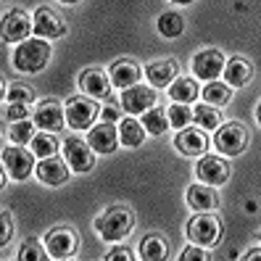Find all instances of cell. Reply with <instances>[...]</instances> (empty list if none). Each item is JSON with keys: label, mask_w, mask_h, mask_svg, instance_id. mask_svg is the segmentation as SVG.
Returning a JSON list of instances; mask_svg holds the SVG:
<instances>
[{"label": "cell", "mask_w": 261, "mask_h": 261, "mask_svg": "<svg viewBox=\"0 0 261 261\" xmlns=\"http://www.w3.org/2000/svg\"><path fill=\"white\" fill-rule=\"evenodd\" d=\"M135 227V217L129 208L114 206L95 219V229L103 240H124Z\"/></svg>", "instance_id": "1"}, {"label": "cell", "mask_w": 261, "mask_h": 261, "mask_svg": "<svg viewBox=\"0 0 261 261\" xmlns=\"http://www.w3.org/2000/svg\"><path fill=\"white\" fill-rule=\"evenodd\" d=\"M50 61V45L35 37V40H24L16 50H13V66L19 71L35 74L40 69H45V64Z\"/></svg>", "instance_id": "2"}, {"label": "cell", "mask_w": 261, "mask_h": 261, "mask_svg": "<svg viewBox=\"0 0 261 261\" xmlns=\"http://www.w3.org/2000/svg\"><path fill=\"white\" fill-rule=\"evenodd\" d=\"M188 238L190 243H195L198 248H203V245H217L222 240V222L217 217H211V214H198L188 222Z\"/></svg>", "instance_id": "3"}, {"label": "cell", "mask_w": 261, "mask_h": 261, "mask_svg": "<svg viewBox=\"0 0 261 261\" xmlns=\"http://www.w3.org/2000/svg\"><path fill=\"white\" fill-rule=\"evenodd\" d=\"M214 145H217V150L222 153V156H238V153H243L245 145H248V132H245L240 124H235V121H229V124L217 129Z\"/></svg>", "instance_id": "4"}, {"label": "cell", "mask_w": 261, "mask_h": 261, "mask_svg": "<svg viewBox=\"0 0 261 261\" xmlns=\"http://www.w3.org/2000/svg\"><path fill=\"white\" fill-rule=\"evenodd\" d=\"M76 245H80L76 232L69 227H56L48 232V238H45V251H48V256H53L56 261L58 258H71L76 253Z\"/></svg>", "instance_id": "5"}, {"label": "cell", "mask_w": 261, "mask_h": 261, "mask_svg": "<svg viewBox=\"0 0 261 261\" xmlns=\"http://www.w3.org/2000/svg\"><path fill=\"white\" fill-rule=\"evenodd\" d=\"M98 114H100L98 106L93 100H87V98H71L66 103V111H64L66 124L71 129H87V127H93V121H95Z\"/></svg>", "instance_id": "6"}, {"label": "cell", "mask_w": 261, "mask_h": 261, "mask_svg": "<svg viewBox=\"0 0 261 261\" xmlns=\"http://www.w3.org/2000/svg\"><path fill=\"white\" fill-rule=\"evenodd\" d=\"M29 32H32V21H29V16L24 11H11L0 21V40L3 42H19L21 45L29 37Z\"/></svg>", "instance_id": "7"}, {"label": "cell", "mask_w": 261, "mask_h": 261, "mask_svg": "<svg viewBox=\"0 0 261 261\" xmlns=\"http://www.w3.org/2000/svg\"><path fill=\"white\" fill-rule=\"evenodd\" d=\"M64 156H66V166L74 169V172H90L95 164L93 150H90V145L85 140H80V137H69L64 143Z\"/></svg>", "instance_id": "8"}, {"label": "cell", "mask_w": 261, "mask_h": 261, "mask_svg": "<svg viewBox=\"0 0 261 261\" xmlns=\"http://www.w3.org/2000/svg\"><path fill=\"white\" fill-rule=\"evenodd\" d=\"M32 32H37L40 40H56L66 35V24L61 21V16L50 8H37L35 11V21H32Z\"/></svg>", "instance_id": "9"}, {"label": "cell", "mask_w": 261, "mask_h": 261, "mask_svg": "<svg viewBox=\"0 0 261 261\" xmlns=\"http://www.w3.org/2000/svg\"><path fill=\"white\" fill-rule=\"evenodd\" d=\"M224 69V56L222 50L217 48H208V50H201L193 61V71L198 80H206V82H217V76L222 74Z\"/></svg>", "instance_id": "10"}, {"label": "cell", "mask_w": 261, "mask_h": 261, "mask_svg": "<svg viewBox=\"0 0 261 261\" xmlns=\"http://www.w3.org/2000/svg\"><path fill=\"white\" fill-rule=\"evenodd\" d=\"M3 164H6L8 177H13V179L21 182V179L29 177V172H32L35 156H32V153H27L24 148H19V145H11V148L3 150Z\"/></svg>", "instance_id": "11"}, {"label": "cell", "mask_w": 261, "mask_h": 261, "mask_svg": "<svg viewBox=\"0 0 261 261\" xmlns=\"http://www.w3.org/2000/svg\"><path fill=\"white\" fill-rule=\"evenodd\" d=\"M121 106H124L127 114H145L156 106V93H153L150 87L135 85V87L121 93Z\"/></svg>", "instance_id": "12"}, {"label": "cell", "mask_w": 261, "mask_h": 261, "mask_svg": "<svg viewBox=\"0 0 261 261\" xmlns=\"http://www.w3.org/2000/svg\"><path fill=\"white\" fill-rule=\"evenodd\" d=\"M64 109H61L58 100H42L35 111V121L37 127L45 132H61L64 129Z\"/></svg>", "instance_id": "13"}, {"label": "cell", "mask_w": 261, "mask_h": 261, "mask_svg": "<svg viewBox=\"0 0 261 261\" xmlns=\"http://www.w3.org/2000/svg\"><path fill=\"white\" fill-rule=\"evenodd\" d=\"M198 177H201L203 185L219 188V185H224L227 177H229V166L222 159H217V156H206V159L198 161Z\"/></svg>", "instance_id": "14"}, {"label": "cell", "mask_w": 261, "mask_h": 261, "mask_svg": "<svg viewBox=\"0 0 261 261\" xmlns=\"http://www.w3.org/2000/svg\"><path fill=\"white\" fill-rule=\"evenodd\" d=\"M87 145H90L93 153H103V156H106V153H114L116 145H119V135H116L114 124L103 121V124L93 127L90 135H87Z\"/></svg>", "instance_id": "15"}, {"label": "cell", "mask_w": 261, "mask_h": 261, "mask_svg": "<svg viewBox=\"0 0 261 261\" xmlns=\"http://www.w3.org/2000/svg\"><path fill=\"white\" fill-rule=\"evenodd\" d=\"M37 179L45 182V185H64V182L69 179V166L66 161H61L56 156L50 159H42L37 164Z\"/></svg>", "instance_id": "16"}, {"label": "cell", "mask_w": 261, "mask_h": 261, "mask_svg": "<svg viewBox=\"0 0 261 261\" xmlns=\"http://www.w3.org/2000/svg\"><path fill=\"white\" fill-rule=\"evenodd\" d=\"M80 87H82V93L95 95V98H109V93H111V82H109V76H106V71H100V69L82 71L80 74Z\"/></svg>", "instance_id": "17"}, {"label": "cell", "mask_w": 261, "mask_h": 261, "mask_svg": "<svg viewBox=\"0 0 261 261\" xmlns=\"http://www.w3.org/2000/svg\"><path fill=\"white\" fill-rule=\"evenodd\" d=\"M224 80H227V87L232 90V87H243V85H248L251 82V76H253V66L248 64L245 58H229L224 69Z\"/></svg>", "instance_id": "18"}, {"label": "cell", "mask_w": 261, "mask_h": 261, "mask_svg": "<svg viewBox=\"0 0 261 261\" xmlns=\"http://www.w3.org/2000/svg\"><path fill=\"white\" fill-rule=\"evenodd\" d=\"M140 66L132 64V61H116V64L111 66V85L119 87V90H129L137 85V80H140Z\"/></svg>", "instance_id": "19"}, {"label": "cell", "mask_w": 261, "mask_h": 261, "mask_svg": "<svg viewBox=\"0 0 261 261\" xmlns=\"http://www.w3.org/2000/svg\"><path fill=\"white\" fill-rule=\"evenodd\" d=\"M177 148L185 153V156H201V153L206 150V145H208V140H206V135L198 129V127H185V129H179V135H177Z\"/></svg>", "instance_id": "20"}, {"label": "cell", "mask_w": 261, "mask_h": 261, "mask_svg": "<svg viewBox=\"0 0 261 261\" xmlns=\"http://www.w3.org/2000/svg\"><path fill=\"white\" fill-rule=\"evenodd\" d=\"M188 206L195 211H214L219 206V195L214 193V188L208 185H190L188 188Z\"/></svg>", "instance_id": "21"}, {"label": "cell", "mask_w": 261, "mask_h": 261, "mask_svg": "<svg viewBox=\"0 0 261 261\" xmlns=\"http://www.w3.org/2000/svg\"><path fill=\"white\" fill-rule=\"evenodd\" d=\"M145 74L153 87H166L177 80V64L174 61H156V64H150L145 69Z\"/></svg>", "instance_id": "22"}, {"label": "cell", "mask_w": 261, "mask_h": 261, "mask_svg": "<svg viewBox=\"0 0 261 261\" xmlns=\"http://www.w3.org/2000/svg\"><path fill=\"white\" fill-rule=\"evenodd\" d=\"M169 95H172L174 103L185 106V103H193L198 95H201V90H198L195 80H190V76H177V80L169 85Z\"/></svg>", "instance_id": "23"}, {"label": "cell", "mask_w": 261, "mask_h": 261, "mask_svg": "<svg viewBox=\"0 0 261 261\" xmlns=\"http://www.w3.org/2000/svg\"><path fill=\"white\" fill-rule=\"evenodd\" d=\"M166 256H169V248H166L164 238L145 235L140 240V258L143 261H166Z\"/></svg>", "instance_id": "24"}, {"label": "cell", "mask_w": 261, "mask_h": 261, "mask_svg": "<svg viewBox=\"0 0 261 261\" xmlns=\"http://www.w3.org/2000/svg\"><path fill=\"white\" fill-rule=\"evenodd\" d=\"M116 135H119V143L127 145V148H137L145 140V129L140 127V121H135V119H124V121H121Z\"/></svg>", "instance_id": "25"}, {"label": "cell", "mask_w": 261, "mask_h": 261, "mask_svg": "<svg viewBox=\"0 0 261 261\" xmlns=\"http://www.w3.org/2000/svg\"><path fill=\"white\" fill-rule=\"evenodd\" d=\"M159 32L164 37H179L185 32V19H182L177 11H166L159 16Z\"/></svg>", "instance_id": "26"}, {"label": "cell", "mask_w": 261, "mask_h": 261, "mask_svg": "<svg viewBox=\"0 0 261 261\" xmlns=\"http://www.w3.org/2000/svg\"><path fill=\"white\" fill-rule=\"evenodd\" d=\"M201 93L206 98V106H211V109L224 106V103H229V98H232V90H229L227 85H222V82H208Z\"/></svg>", "instance_id": "27"}, {"label": "cell", "mask_w": 261, "mask_h": 261, "mask_svg": "<svg viewBox=\"0 0 261 261\" xmlns=\"http://www.w3.org/2000/svg\"><path fill=\"white\" fill-rule=\"evenodd\" d=\"M145 132H150V135H164L166 129H169V121H166V111H161V109H156L153 106L150 111H145L143 114V124H140Z\"/></svg>", "instance_id": "28"}, {"label": "cell", "mask_w": 261, "mask_h": 261, "mask_svg": "<svg viewBox=\"0 0 261 261\" xmlns=\"http://www.w3.org/2000/svg\"><path fill=\"white\" fill-rule=\"evenodd\" d=\"M193 119H195V124H198V129H217L219 127V121H222V114L217 111V109H211V106H198V109L193 111Z\"/></svg>", "instance_id": "29"}, {"label": "cell", "mask_w": 261, "mask_h": 261, "mask_svg": "<svg viewBox=\"0 0 261 261\" xmlns=\"http://www.w3.org/2000/svg\"><path fill=\"white\" fill-rule=\"evenodd\" d=\"M19 261H48V251L42 248L40 240L29 238V240L21 243V248H19Z\"/></svg>", "instance_id": "30"}, {"label": "cell", "mask_w": 261, "mask_h": 261, "mask_svg": "<svg viewBox=\"0 0 261 261\" xmlns=\"http://www.w3.org/2000/svg\"><path fill=\"white\" fill-rule=\"evenodd\" d=\"M190 119H193V111H190V106H169V111H166V121H169V127H177V129H185L190 124Z\"/></svg>", "instance_id": "31"}, {"label": "cell", "mask_w": 261, "mask_h": 261, "mask_svg": "<svg viewBox=\"0 0 261 261\" xmlns=\"http://www.w3.org/2000/svg\"><path fill=\"white\" fill-rule=\"evenodd\" d=\"M32 150H35V156H40V159H50V156H56V150H58V140L53 135H35L32 137Z\"/></svg>", "instance_id": "32"}, {"label": "cell", "mask_w": 261, "mask_h": 261, "mask_svg": "<svg viewBox=\"0 0 261 261\" xmlns=\"http://www.w3.org/2000/svg\"><path fill=\"white\" fill-rule=\"evenodd\" d=\"M32 124L24 119V121H13V127H11V140H13V145H19V148H24L27 143H32Z\"/></svg>", "instance_id": "33"}, {"label": "cell", "mask_w": 261, "mask_h": 261, "mask_svg": "<svg viewBox=\"0 0 261 261\" xmlns=\"http://www.w3.org/2000/svg\"><path fill=\"white\" fill-rule=\"evenodd\" d=\"M6 98H8V103L27 106L29 100L35 98V93H32V87H27V85H11V87L6 90Z\"/></svg>", "instance_id": "34"}, {"label": "cell", "mask_w": 261, "mask_h": 261, "mask_svg": "<svg viewBox=\"0 0 261 261\" xmlns=\"http://www.w3.org/2000/svg\"><path fill=\"white\" fill-rule=\"evenodd\" d=\"M179 261H211V256L203 248H198V245H188V248L182 251Z\"/></svg>", "instance_id": "35"}, {"label": "cell", "mask_w": 261, "mask_h": 261, "mask_svg": "<svg viewBox=\"0 0 261 261\" xmlns=\"http://www.w3.org/2000/svg\"><path fill=\"white\" fill-rule=\"evenodd\" d=\"M11 235H13V224H11V219L6 217V214H0V248L8 245Z\"/></svg>", "instance_id": "36"}, {"label": "cell", "mask_w": 261, "mask_h": 261, "mask_svg": "<svg viewBox=\"0 0 261 261\" xmlns=\"http://www.w3.org/2000/svg\"><path fill=\"white\" fill-rule=\"evenodd\" d=\"M27 106H19V103H8V119L11 121H24L27 119Z\"/></svg>", "instance_id": "37"}, {"label": "cell", "mask_w": 261, "mask_h": 261, "mask_svg": "<svg viewBox=\"0 0 261 261\" xmlns=\"http://www.w3.org/2000/svg\"><path fill=\"white\" fill-rule=\"evenodd\" d=\"M106 261H135V258H132L129 248H114V251L109 253V258H106Z\"/></svg>", "instance_id": "38"}, {"label": "cell", "mask_w": 261, "mask_h": 261, "mask_svg": "<svg viewBox=\"0 0 261 261\" xmlns=\"http://www.w3.org/2000/svg\"><path fill=\"white\" fill-rule=\"evenodd\" d=\"M121 114H119V109H116V106H106V109H103V121H109V124H111V121H116Z\"/></svg>", "instance_id": "39"}, {"label": "cell", "mask_w": 261, "mask_h": 261, "mask_svg": "<svg viewBox=\"0 0 261 261\" xmlns=\"http://www.w3.org/2000/svg\"><path fill=\"white\" fill-rule=\"evenodd\" d=\"M258 258H261V251H258V248H253L248 256H245V261H258Z\"/></svg>", "instance_id": "40"}, {"label": "cell", "mask_w": 261, "mask_h": 261, "mask_svg": "<svg viewBox=\"0 0 261 261\" xmlns=\"http://www.w3.org/2000/svg\"><path fill=\"white\" fill-rule=\"evenodd\" d=\"M6 179H8V177H6V169H3V166H0V190H3V188H6Z\"/></svg>", "instance_id": "41"}, {"label": "cell", "mask_w": 261, "mask_h": 261, "mask_svg": "<svg viewBox=\"0 0 261 261\" xmlns=\"http://www.w3.org/2000/svg\"><path fill=\"white\" fill-rule=\"evenodd\" d=\"M6 95V85H3V76H0V98Z\"/></svg>", "instance_id": "42"}, {"label": "cell", "mask_w": 261, "mask_h": 261, "mask_svg": "<svg viewBox=\"0 0 261 261\" xmlns=\"http://www.w3.org/2000/svg\"><path fill=\"white\" fill-rule=\"evenodd\" d=\"M58 261H69V258H58Z\"/></svg>", "instance_id": "43"}]
</instances>
